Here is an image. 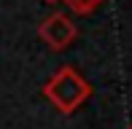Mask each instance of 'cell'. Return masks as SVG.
I'll use <instances>...</instances> for the list:
<instances>
[{
    "label": "cell",
    "instance_id": "6da1fadb",
    "mask_svg": "<svg viewBox=\"0 0 132 129\" xmlns=\"http://www.w3.org/2000/svg\"><path fill=\"white\" fill-rule=\"evenodd\" d=\"M43 97L49 99L59 113L70 116V113H76V110L92 97V86H89V81L84 78L76 67L65 64V67H59L57 73L46 81Z\"/></svg>",
    "mask_w": 132,
    "mask_h": 129
},
{
    "label": "cell",
    "instance_id": "7a4b0ae2",
    "mask_svg": "<svg viewBox=\"0 0 132 129\" xmlns=\"http://www.w3.org/2000/svg\"><path fill=\"white\" fill-rule=\"evenodd\" d=\"M38 38L43 40L51 51H65V49H70V46L76 43L78 27H76V22L70 19L68 14L54 11V14H49L38 24Z\"/></svg>",
    "mask_w": 132,
    "mask_h": 129
},
{
    "label": "cell",
    "instance_id": "3957f363",
    "mask_svg": "<svg viewBox=\"0 0 132 129\" xmlns=\"http://www.w3.org/2000/svg\"><path fill=\"white\" fill-rule=\"evenodd\" d=\"M65 3H68V8L73 11L76 16H89V14H94L105 0H65Z\"/></svg>",
    "mask_w": 132,
    "mask_h": 129
},
{
    "label": "cell",
    "instance_id": "277c9868",
    "mask_svg": "<svg viewBox=\"0 0 132 129\" xmlns=\"http://www.w3.org/2000/svg\"><path fill=\"white\" fill-rule=\"evenodd\" d=\"M43 3H51V5H54V3H59V0H43Z\"/></svg>",
    "mask_w": 132,
    "mask_h": 129
},
{
    "label": "cell",
    "instance_id": "5b68a950",
    "mask_svg": "<svg viewBox=\"0 0 132 129\" xmlns=\"http://www.w3.org/2000/svg\"><path fill=\"white\" fill-rule=\"evenodd\" d=\"M129 129H132V126H129Z\"/></svg>",
    "mask_w": 132,
    "mask_h": 129
}]
</instances>
